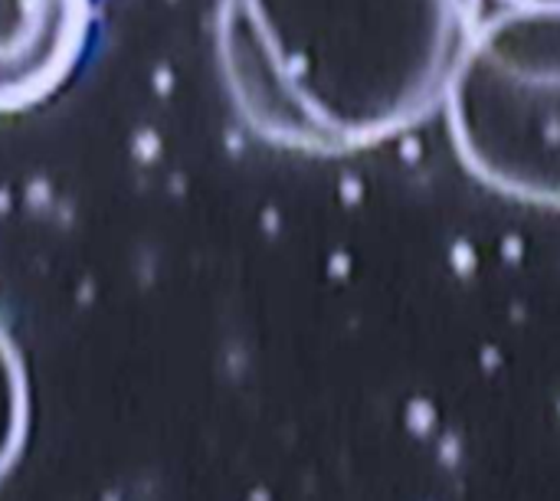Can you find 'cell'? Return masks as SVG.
<instances>
[{"label": "cell", "instance_id": "obj_1", "mask_svg": "<svg viewBox=\"0 0 560 501\" xmlns=\"http://www.w3.org/2000/svg\"><path fill=\"white\" fill-rule=\"evenodd\" d=\"M479 26V0H217L213 62L240 125L338 158L427 121Z\"/></svg>", "mask_w": 560, "mask_h": 501}, {"label": "cell", "instance_id": "obj_2", "mask_svg": "<svg viewBox=\"0 0 560 501\" xmlns=\"http://www.w3.org/2000/svg\"><path fill=\"white\" fill-rule=\"evenodd\" d=\"M463 167L489 190L560 210V7L479 20L446 92Z\"/></svg>", "mask_w": 560, "mask_h": 501}, {"label": "cell", "instance_id": "obj_3", "mask_svg": "<svg viewBox=\"0 0 560 501\" xmlns=\"http://www.w3.org/2000/svg\"><path fill=\"white\" fill-rule=\"evenodd\" d=\"M95 0H0V115H20L59 92L82 66Z\"/></svg>", "mask_w": 560, "mask_h": 501}, {"label": "cell", "instance_id": "obj_4", "mask_svg": "<svg viewBox=\"0 0 560 501\" xmlns=\"http://www.w3.org/2000/svg\"><path fill=\"white\" fill-rule=\"evenodd\" d=\"M30 427V387L16 345L0 328V482L13 469Z\"/></svg>", "mask_w": 560, "mask_h": 501}, {"label": "cell", "instance_id": "obj_5", "mask_svg": "<svg viewBox=\"0 0 560 501\" xmlns=\"http://www.w3.org/2000/svg\"><path fill=\"white\" fill-rule=\"evenodd\" d=\"M505 7H560V0H502Z\"/></svg>", "mask_w": 560, "mask_h": 501}]
</instances>
